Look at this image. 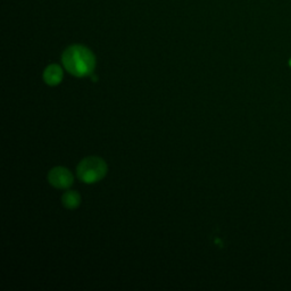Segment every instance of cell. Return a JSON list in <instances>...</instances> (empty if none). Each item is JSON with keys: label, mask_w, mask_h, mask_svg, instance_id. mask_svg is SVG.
Here are the masks:
<instances>
[{"label": "cell", "mask_w": 291, "mask_h": 291, "mask_svg": "<svg viewBox=\"0 0 291 291\" xmlns=\"http://www.w3.org/2000/svg\"><path fill=\"white\" fill-rule=\"evenodd\" d=\"M92 80L93 81H97V77H92Z\"/></svg>", "instance_id": "obj_6"}, {"label": "cell", "mask_w": 291, "mask_h": 291, "mask_svg": "<svg viewBox=\"0 0 291 291\" xmlns=\"http://www.w3.org/2000/svg\"><path fill=\"white\" fill-rule=\"evenodd\" d=\"M107 173V164L100 157H86L78 165V176L84 183H96Z\"/></svg>", "instance_id": "obj_2"}, {"label": "cell", "mask_w": 291, "mask_h": 291, "mask_svg": "<svg viewBox=\"0 0 291 291\" xmlns=\"http://www.w3.org/2000/svg\"><path fill=\"white\" fill-rule=\"evenodd\" d=\"M48 181L52 187L58 189H67L73 184V174L65 167L58 166L52 168L48 174Z\"/></svg>", "instance_id": "obj_3"}, {"label": "cell", "mask_w": 291, "mask_h": 291, "mask_svg": "<svg viewBox=\"0 0 291 291\" xmlns=\"http://www.w3.org/2000/svg\"><path fill=\"white\" fill-rule=\"evenodd\" d=\"M43 80L48 85H58L63 80V70L62 67L51 64L43 72Z\"/></svg>", "instance_id": "obj_4"}, {"label": "cell", "mask_w": 291, "mask_h": 291, "mask_svg": "<svg viewBox=\"0 0 291 291\" xmlns=\"http://www.w3.org/2000/svg\"><path fill=\"white\" fill-rule=\"evenodd\" d=\"M62 62L66 71L78 78L92 75L96 67V57L93 52L81 44H74L64 51Z\"/></svg>", "instance_id": "obj_1"}, {"label": "cell", "mask_w": 291, "mask_h": 291, "mask_svg": "<svg viewBox=\"0 0 291 291\" xmlns=\"http://www.w3.org/2000/svg\"><path fill=\"white\" fill-rule=\"evenodd\" d=\"M62 203H63V205L66 207V208L74 209V208H77V207H79V205H80L81 196L77 191L69 190L63 195Z\"/></svg>", "instance_id": "obj_5"}, {"label": "cell", "mask_w": 291, "mask_h": 291, "mask_svg": "<svg viewBox=\"0 0 291 291\" xmlns=\"http://www.w3.org/2000/svg\"><path fill=\"white\" fill-rule=\"evenodd\" d=\"M290 65H291V62H290Z\"/></svg>", "instance_id": "obj_7"}]
</instances>
